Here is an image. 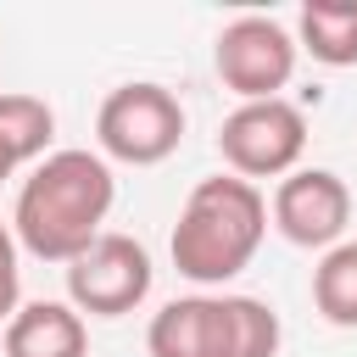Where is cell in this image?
I'll return each instance as SVG.
<instances>
[{"label":"cell","mask_w":357,"mask_h":357,"mask_svg":"<svg viewBox=\"0 0 357 357\" xmlns=\"http://www.w3.org/2000/svg\"><path fill=\"white\" fill-rule=\"evenodd\" d=\"M151 357H229V324L223 296H178L167 301L145 329Z\"/></svg>","instance_id":"cell-8"},{"label":"cell","mask_w":357,"mask_h":357,"mask_svg":"<svg viewBox=\"0 0 357 357\" xmlns=\"http://www.w3.org/2000/svg\"><path fill=\"white\" fill-rule=\"evenodd\" d=\"M17 167H22V162H17V156H11V151H6V139H0V184H6V178H11V173H17Z\"/></svg>","instance_id":"cell-15"},{"label":"cell","mask_w":357,"mask_h":357,"mask_svg":"<svg viewBox=\"0 0 357 357\" xmlns=\"http://www.w3.org/2000/svg\"><path fill=\"white\" fill-rule=\"evenodd\" d=\"M296 33L273 17H234L223 22L218 45H212V67L223 78V89H234L240 100H273L290 78H296Z\"/></svg>","instance_id":"cell-6"},{"label":"cell","mask_w":357,"mask_h":357,"mask_svg":"<svg viewBox=\"0 0 357 357\" xmlns=\"http://www.w3.org/2000/svg\"><path fill=\"white\" fill-rule=\"evenodd\" d=\"M6 357H89L84 312L67 301H22L6 324Z\"/></svg>","instance_id":"cell-9"},{"label":"cell","mask_w":357,"mask_h":357,"mask_svg":"<svg viewBox=\"0 0 357 357\" xmlns=\"http://www.w3.org/2000/svg\"><path fill=\"white\" fill-rule=\"evenodd\" d=\"M312 307L335 329H357V240H340L312 268Z\"/></svg>","instance_id":"cell-11"},{"label":"cell","mask_w":357,"mask_h":357,"mask_svg":"<svg viewBox=\"0 0 357 357\" xmlns=\"http://www.w3.org/2000/svg\"><path fill=\"white\" fill-rule=\"evenodd\" d=\"M178 139H184V106L162 84H145V78L117 84L95 112V145L106 162L156 167L178 151Z\"/></svg>","instance_id":"cell-3"},{"label":"cell","mask_w":357,"mask_h":357,"mask_svg":"<svg viewBox=\"0 0 357 357\" xmlns=\"http://www.w3.org/2000/svg\"><path fill=\"white\" fill-rule=\"evenodd\" d=\"M223 324H229V357H279V312L262 296H223Z\"/></svg>","instance_id":"cell-13"},{"label":"cell","mask_w":357,"mask_h":357,"mask_svg":"<svg viewBox=\"0 0 357 357\" xmlns=\"http://www.w3.org/2000/svg\"><path fill=\"white\" fill-rule=\"evenodd\" d=\"M22 307V268H17V234L0 223V329Z\"/></svg>","instance_id":"cell-14"},{"label":"cell","mask_w":357,"mask_h":357,"mask_svg":"<svg viewBox=\"0 0 357 357\" xmlns=\"http://www.w3.org/2000/svg\"><path fill=\"white\" fill-rule=\"evenodd\" d=\"M268 218L273 229L301 245V251H329L346 240V223H351V190L340 173L329 167H296L273 184V201H268Z\"/></svg>","instance_id":"cell-7"},{"label":"cell","mask_w":357,"mask_h":357,"mask_svg":"<svg viewBox=\"0 0 357 357\" xmlns=\"http://www.w3.org/2000/svg\"><path fill=\"white\" fill-rule=\"evenodd\" d=\"M151 251L134 234H106L89 240L73 262H67V307L89 312V318H123L151 296Z\"/></svg>","instance_id":"cell-5"},{"label":"cell","mask_w":357,"mask_h":357,"mask_svg":"<svg viewBox=\"0 0 357 357\" xmlns=\"http://www.w3.org/2000/svg\"><path fill=\"white\" fill-rule=\"evenodd\" d=\"M0 139H6V151L17 162H45L50 156V139H56V112L39 95L6 89L0 95Z\"/></svg>","instance_id":"cell-12"},{"label":"cell","mask_w":357,"mask_h":357,"mask_svg":"<svg viewBox=\"0 0 357 357\" xmlns=\"http://www.w3.org/2000/svg\"><path fill=\"white\" fill-rule=\"evenodd\" d=\"M218 151H223L229 173L245 178V184L284 178V173H296V162L307 151V112L296 100H284V95L240 100L218 128Z\"/></svg>","instance_id":"cell-4"},{"label":"cell","mask_w":357,"mask_h":357,"mask_svg":"<svg viewBox=\"0 0 357 357\" xmlns=\"http://www.w3.org/2000/svg\"><path fill=\"white\" fill-rule=\"evenodd\" d=\"M262 234H268L262 190L234 178V173H212L184 195L167 251L190 284H229L251 268Z\"/></svg>","instance_id":"cell-2"},{"label":"cell","mask_w":357,"mask_h":357,"mask_svg":"<svg viewBox=\"0 0 357 357\" xmlns=\"http://www.w3.org/2000/svg\"><path fill=\"white\" fill-rule=\"evenodd\" d=\"M112 201H117V178L100 151H84V145L50 151L45 162H33V173L17 190V206H11L17 251L39 262H73L89 240H100Z\"/></svg>","instance_id":"cell-1"},{"label":"cell","mask_w":357,"mask_h":357,"mask_svg":"<svg viewBox=\"0 0 357 357\" xmlns=\"http://www.w3.org/2000/svg\"><path fill=\"white\" fill-rule=\"evenodd\" d=\"M296 50L324 67H357V0H307L296 11Z\"/></svg>","instance_id":"cell-10"}]
</instances>
